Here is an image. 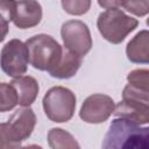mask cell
Listing matches in <instances>:
<instances>
[{
  "label": "cell",
  "mask_w": 149,
  "mask_h": 149,
  "mask_svg": "<svg viewBox=\"0 0 149 149\" xmlns=\"http://www.w3.org/2000/svg\"><path fill=\"white\" fill-rule=\"evenodd\" d=\"M104 149H148L149 128L127 120L114 119L102 141Z\"/></svg>",
  "instance_id": "obj_1"
},
{
  "label": "cell",
  "mask_w": 149,
  "mask_h": 149,
  "mask_svg": "<svg viewBox=\"0 0 149 149\" xmlns=\"http://www.w3.org/2000/svg\"><path fill=\"white\" fill-rule=\"evenodd\" d=\"M29 63L41 71H50L57 65L62 57V47L50 35L38 34L27 40Z\"/></svg>",
  "instance_id": "obj_2"
},
{
  "label": "cell",
  "mask_w": 149,
  "mask_h": 149,
  "mask_svg": "<svg viewBox=\"0 0 149 149\" xmlns=\"http://www.w3.org/2000/svg\"><path fill=\"white\" fill-rule=\"evenodd\" d=\"M139 24V21L120 9H107L99 14L97 27L102 37L113 43H121Z\"/></svg>",
  "instance_id": "obj_3"
},
{
  "label": "cell",
  "mask_w": 149,
  "mask_h": 149,
  "mask_svg": "<svg viewBox=\"0 0 149 149\" xmlns=\"http://www.w3.org/2000/svg\"><path fill=\"white\" fill-rule=\"evenodd\" d=\"M43 109L48 119L54 122L69 121L76 109L74 93L63 86L51 87L43 97Z\"/></svg>",
  "instance_id": "obj_4"
},
{
  "label": "cell",
  "mask_w": 149,
  "mask_h": 149,
  "mask_svg": "<svg viewBox=\"0 0 149 149\" xmlns=\"http://www.w3.org/2000/svg\"><path fill=\"white\" fill-rule=\"evenodd\" d=\"M29 63V52L26 43L20 40L7 42L0 54V66L8 77H20L27 72Z\"/></svg>",
  "instance_id": "obj_5"
},
{
  "label": "cell",
  "mask_w": 149,
  "mask_h": 149,
  "mask_svg": "<svg viewBox=\"0 0 149 149\" xmlns=\"http://www.w3.org/2000/svg\"><path fill=\"white\" fill-rule=\"evenodd\" d=\"M61 36L64 47L70 52L83 57L92 48V37L88 27L79 20H70L62 24Z\"/></svg>",
  "instance_id": "obj_6"
},
{
  "label": "cell",
  "mask_w": 149,
  "mask_h": 149,
  "mask_svg": "<svg viewBox=\"0 0 149 149\" xmlns=\"http://www.w3.org/2000/svg\"><path fill=\"white\" fill-rule=\"evenodd\" d=\"M114 106L111 97L100 93L92 94L84 100L79 116L87 123H101L113 114Z\"/></svg>",
  "instance_id": "obj_7"
},
{
  "label": "cell",
  "mask_w": 149,
  "mask_h": 149,
  "mask_svg": "<svg viewBox=\"0 0 149 149\" xmlns=\"http://www.w3.org/2000/svg\"><path fill=\"white\" fill-rule=\"evenodd\" d=\"M42 20V7L36 0H19L15 3L13 22L20 29L37 26Z\"/></svg>",
  "instance_id": "obj_8"
},
{
  "label": "cell",
  "mask_w": 149,
  "mask_h": 149,
  "mask_svg": "<svg viewBox=\"0 0 149 149\" xmlns=\"http://www.w3.org/2000/svg\"><path fill=\"white\" fill-rule=\"evenodd\" d=\"M7 122L16 139L22 142L31 135L36 125V116L33 109L27 106L17 109Z\"/></svg>",
  "instance_id": "obj_9"
},
{
  "label": "cell",
  "mask_w": 149,
  "mask_h": 149,
  "mask_svg": "<svg viewBox=\"0 0 149 149\" xmlns=\"http://www.w3.org/2000/svg\"><path fill=\"white\" fill-rule=\"evenodd\" d=\"M113 113L118 118H125L139 125H147L149 122V104L146 102L122 99L114 106Z\"/></svg>",
  "instance_id": "obj_10"
},
{
  "label": "cell",
  "mask_w": 149,
  "mask_h": 149,
  "mask_svg": "<svg viewBox=\"0 0 149 149\" xmlns=\"http://www.w3.org/2000/svg\"><path fill=\"white\" fill-rule=\"evenodd\" d=\"M9 84L14 87V90L16 92L17 104L20 106H22V107L30 106L37 98L38 90H40L38 83L35 78H33L30 76L16 77Z\"/></svg>",
  "instance_id": "obj_11"
},
{
  "label": "cell",
  "mask_w": 149,
  "mask_h": 149,
  "mask_svg": "<svg viewBox=\"0 0 149 149\" xmlns=\"http://www.w3.org/2000/svg\"><path fill=\"white\" fill-rule=\"evenodd\" d=\"M127 57L133 63L147 64L149 62V35L148 30L137 33L127 44Z\"/></svg>",
  "instance_id": "obj_12"
},
{
  "label": "cell",
  "mask_w": 149,
  "mask_h": 149,
  "mask_svg": "<svg viewBox=\"0 0 149 149\" xmlns=\"http://www.w3.org/2000/svg\"><path fill=\"white\" fill-rule=\"evenodd\" d=\"M81 65V57L70 52L69 50L62 51V57L57 65L49 71V74L58 79H69L73 77Z\"/></svg>",
  "instance_id": "obj_13"
},
{
  "label": "cell",
  "mask_w": 149,
  "mask_h": 149,
  "mask_svg": "<svg viewBox=\"0 0 149 149\" xmlns=\"http://www.w3.org/2000/svg\"><path fill=\"white\" fill-rule=\"evenodd\" d=\"M49 146L54 149H65V148H79L76 139L68 132L61 128H52L48 133Z\"/></svg>",
  "instance_id": "obj_14"
},
{
  "label": "cell",
  "mask_w": 149,
  "mask_h": 149,
  "mask_svg": "<svg viewBox=\"0 0 149 149\" xmlns=\"http://www.w3.org/2000/svg\"><path fill=\"white\" fill-rule=\"evenodd\" d=\"M15 0H0V42L5 40L9 30V22L13 21Z\"/></svg>",
  "instance_id": "obj_15"
},
{
  "label": "cell",
  "mask_w": 149,
  "mask_h": 149,
  "mask_svg": "<svg viewBox=\"0 0 149 149\" xmlns=\"http://www.w3.org/2000/svg\"><path fill=\"white\" fill-rule=\"evenodd\" d=\"M17 105V97L14 87L7 83H0V112L12 111Z\"/></svg>",
  "instance_id": "obj_16"
},
{
  "label": "cell",
  "mask_w": 149,
  "mask_h": 149,
  "mask_svg": "<svg viewBox=\"0 0 149 149\" xmlns=\"http://www.w3.org/2000/svg\"><path fill=\"white\" fill-rule=\"evenodd\" d=\"M62 7L70 15H83L88 12L91 0H62Z\"/></svg>",
  "instance_id": "obj_17"
},
{
  "label": "cell",
  "mask_w": 149,
  "mask_h": 149,
  "mask_svg": "<svg viewBox=\"0 0 149 149\" xmlns=\"http://www.w3.org/2000/svg\"><path fill=\"white\" fill-rule=\"evenodd\" d=\"M21 143L14 135L8 122L0 123V148H17L21 147Z\"/></svg>",
  "instance_id": "obj_18"
},
{
  "label": "cell",
  "mask_w": 149,
  "mask_h": 149,
  "mask_svg": "<svg viewBox=\"0 0 149 149\" xmlns=\"http://www.w3.org/2000/svg\"><path fill=\"white\" fill-rule=\"evenodd\" d=\"M128 84L140 88L149 90V71L147 69H136L128 73Z\"/></svg>",
  "instance_id": "obj_19"
},
{
  "label": "cell",
  "mask_w": 149,
  "mask_h": 149,
  "mask_svg": "<svg viewBox=\"0 0 149 149\" xmlns=\"http://www.w3.org/2000/svg\"><path fill=\"white\" fill-rule=\"evenodd\" d=\"M121 6L136 16H144L149 12L148 0H121Z\"/></svg>",
  "instance_id": "obj_20"
},
{
  "label": "cell",
  "mask_w": 149,
  "mask_h": 149,
  "mask_svg": "<svg viewBox=\"0 0 149 149\" xmlns=\"http://www.w3.org/2000/svg\"><path fill=\"white\" fill-rule=\"evenodd\" d=\"M98 3L105 9H116L121 6V0H98Z\"/></svg>",
  "instance_id": "obj_21"
}]
</instances>
